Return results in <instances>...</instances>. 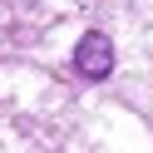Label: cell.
Wrapping results in <instances>:
<instances>
[{"mask_svg": "<svg viewBox=\"0 0 153 153\" xmlns=\"http://www.w3.org/2000/svg\"><path fill=\"white\" fill-rule=\"evenodd\" d=\"M74 69H79L84 79H109V69H114V40L104 30H89L79 45H74Z\"/></svg>", "mask_w": 153, "mask_h": 153, "instance_id": "6da1fadb", "label": "cell"}]
</instances>
